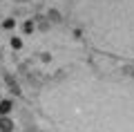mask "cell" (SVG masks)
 I'll return each mask as SVG.
<instances>
[{
	"mask_svg": "<svg viewBox=\"0 0 134 132\" xmlns=\"http://www.w3.org/2000/svg\"><path fill=\"white\" fill-rule=\"evenodd\" d=\"M11 47H14V49H20V47H23V40H20L18 36H14V38H11Z\"/></svg>",
	"mask_w": 134,
	"mask_h": 132,
	"instance_id": "cell-4",
	"label": "cell"
},
{
	"mask_svg": "<svg viewBox=\"0 0 134 132\" xmlns=\"http://www.w3.org/2000/svg\"><path fill=\"white\" fill-rule=\"evenodd\" d=\"M14 25H16L14 18H5V20H2V27H5V29H14Z\"/></svg>",
	"mask_w": 134,
	"mask_h": 132,
	"instance_id": "cell-3",
	"label": "cell"
},
{
	"mask_svg": "<svg viewBox=\"0 0 134 132\" xmlns=\"http://www.w3.org/2000/svg\"><path fill=\"white\" fill-rule=\"evenodd\" d=\"M11 101H0V117H7V114L11 112Z\"/></svg>",
	"mask_w": 134,
	"mask_h": 132,
	"instance_id": "cell-2",
	"label": "cell"
},
{
	"mask_svg": "<svg viewBox=\"0 0 134 132\" xmlns=\"http://www.w3.org/2000/svg\"><path fill=\"white\" fill-rule=\"evenodd\" d=\"M0 20H2V18H0Z\"/></svg>",
	"mask_w": 134,
	"mask_h": 132,
	"instance_id": "cell-6",
	"label": "cell"
},
{
	"mask_svg": "<svg viewBox=\"0 0 134 132\" xmlns=\"http://www.w3.org/2000/svg\"><path fill=\"white\" fill-rule=\"evenodd\" d=\"M23 29H25V34H31L34 31V23H31V20H27V23L23 25Z\"/></svg>",
	"mask_w": 134,
	"mask_h": 132,
	"instance_id": "cell-5",
	"label": "cell"
},
{
	"mask_svg": "<svg viewBox=\"0 0 134 132\" xmlns=\"http://www.w3.org/2000/svg\"><path fill=\"white\" fill-rule=\"evenodd\" d=\"M14 130V121L9 117H0V132H11Z\"/></svg>",
	"mask_w": 134,
	"mask_h": 132,
	"instance_id": "cell-1",
	"label": "cell"
}]
</instances>
